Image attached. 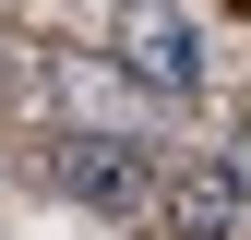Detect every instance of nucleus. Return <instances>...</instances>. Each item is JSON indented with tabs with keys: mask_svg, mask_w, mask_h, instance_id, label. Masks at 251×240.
<instances>
[{
	"mask_svg": "<svg viewBox=\"0 0 251 240\" xmlns=\"http://www.w3.org/2000/svg\"><path fill=\"white\" fill-rule=\"evenodd\" d=\"M120 72H132L144 96H203V36L179 12H155V0H132V12H120Z\"/></svg>",
	"mask_w": 251,
	"mask_h": 240,
	"instance_id": "1",
	"label": "nucleus"
},
{
	"mask_svg": "<svg viewBox=\"0 0 251 240\" xmlns=\"http://www.w3.org/2000/svg\"><path fill=\"white\" fill-rule=\"evenodd\" d=\"M60 192L108 204V216H155V192H168V180L144 168V144H120V132H72V144H60Z\"/></svg>",
	"mask_w": 251,
	"mask_h": 240,
	"instance_id": "2",
	"label": "nucleus"
},
{
	"mask_svg": "<svg viewBox=\"0 0 251 240\" xmlns=\"http://www.w3.org/2000/svg\"><path fill=\"white\" fill-rule=\"evenodd\" d=\"M155 216H168L179 240H251V192H239V168H227V156H203V168H168Z\"/></svg>",
	"mask_w": 251,
	"mask_h": 240,
	"instance_id": "3",
	"label": "nucleus"
},
{
	"mask_svg": "<svg viewBox=\"0 0 251 240\" xmlns=\"http://www.w3.org/2000/svg\"><path fill=\"white\" fill-rule=\"evenodd\" d=\"M36 96H48V60L24 48L12 24H0V108H36Z\"/></svg>",
	"mask_w": 251,
	"mask_h": 240,
	"instance_id": "4",
	"label": "nucleus"
},
{
	"mask_svg": "<svg viewBox=\"0 0 251 240\" xmlns=\"http://www.w3.org/2000/svg\"><path fill=\"white\" fill-rule=\"evenodd\" d=\"M227 168H239V192H251V132H239V156H227Z\"/></svg>",
	"mask_w": 251,
	"mask_h": 240,
	"instance_id": "5",
	"label": "nucleus"
}]
</instances>
